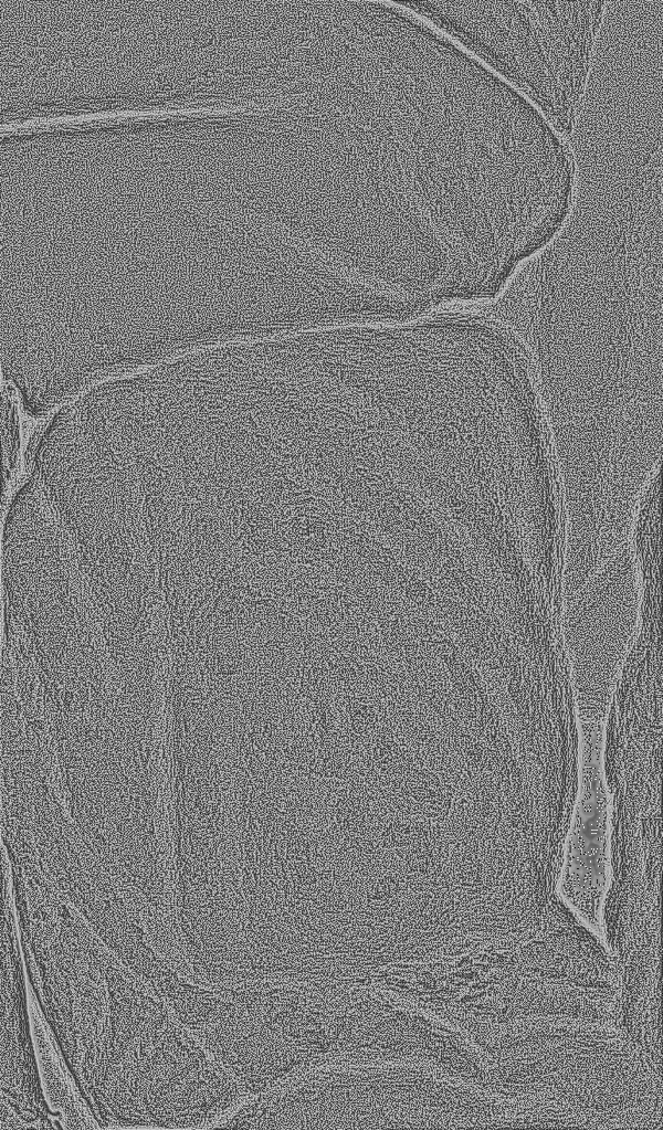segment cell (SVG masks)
<instances>
[{
    "mask_svg": "<svg viewBox=\"0 0 663 1130\" xmlns=\"http://www.w3.org/2000/svg\"><path fill=\"white\" fill-rule=\"evenodd\" d=\"M336 705L343 732L354 753L366 744L389 714L386 700L364 693L339 694Z\"/></svg>",
    "mask_w": 663,
    "mask_h": 1130,
    "instance_id": "cell-3",
    "label": "cell"
},
{
    "mask_svg": "<svg viewBox=\"0 0 663 1130\" xmlns=\"http://www.w3.org/2000/svg\"><path fill=\"white\" fill-rule=\"evenodd\" d=\"M55 547L59 569L74 619L101 664L115 666L110 608L93 558L71 516L45 529Z\"/></svg>",
    "mask_w": 663,
    "mask_h": 1130,
    "instance_id": "cell-2",
    "label": "cell"
},
{
    "mask_svg": "<svg viewBox=\"0 0 663 1130\" xmlns=\"http://www.w3.org/2000/svg\"><path fill=\"white\" fill-rule=\"evenodd\" d=\"M448 1095L400 1063L337 1064L267 1091L239 1119L251 1129H409L448 1121Z\"/></svg>",
    "mask_w": 663,
    "mask_h": 1130,
    "instance_id": "cell-1",
    "label": "cell"
}]
</instances>
